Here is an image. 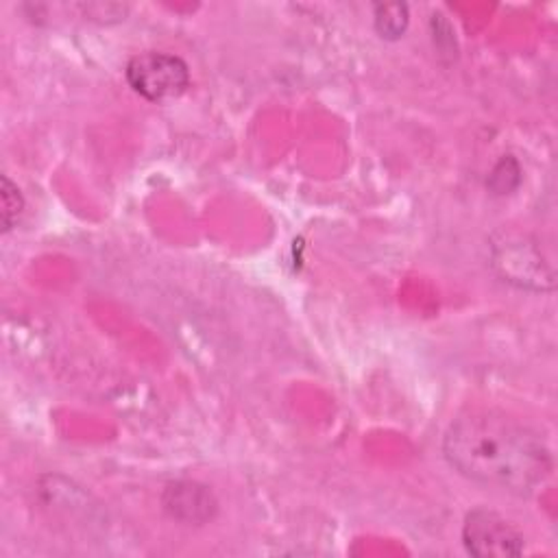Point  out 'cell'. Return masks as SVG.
<instances>
[{
    "label": "cell",
    "instance_id": "obj_4",
    "mask_svg": "<svg viewBox=\"0 0 558 558\" xmlns=\"http://www.w3.org/2000/svg\"><path fill=\"white\" fill-rule=\"evenodd\" d=\"M462 543L477 558L519 556L525 547L523 534L499 512L473 508L462 523Z\"/></svg>",
    "mask_w": 558,
    "mask_h": 558
},
{
    "label": "cell",
    "instance_id": "obj_1",
    "mask_svg": "<svg viewBox=\"0 0 558 558\" xmlns=\"http://www.w3.org/2000/svg\"><path fill=\"white\" fill-rule=\"evenodd\" d=\"M442 453L464 477L521 497L541 488L554 469L541 434L499 410L458 414L445 432Z\"/></svg>",
    "mask_w": 558,
    "mask_h": 558
},
{
    "label": "cell",
    "instance_id": "obj_6",
    "mask_svg": "<svg viewBox=\"0 0 558 558\" xmlns=\"http://www.w3.org/2000/svg\"><path fill=\"white\" fill-rule=\"evenodd\" d=\"M373 22L375 31L384 39H399L403 37L410 15H408V4L403 2H384L373 7Z\"/></svg>",
    "mask_w": 558,
    "mask_h": 558
},
{
    "label": "cell",
    "instance_id": "obj_5",
    "mask_svg": "<svg viewBox=\"0 0 558 558\" xmlns=\"http://www.w3.org/2000/svg\"><path fill=\"white\" fill-rule=\"evenodd\" d=\"M161 508L174 521L185 525H203L214 519L218 501L205 484L194 480H174L163 486Z\"/></svg>",
    "mask_w": 558,
    "mask_h": 558
},
{
    "label": "cell",
    "instance_id": "obj_3",
    "mask_svg": "<svg viewBox=\"0 0 558 558\" xmlns=\"http://www.w3.org/2000/svg\"><path fill=\"white\" fill-rule=\"evenodd\" d=\"M124 74L133 92L153 102L174 100L190 87L187 63L170 52H140L126 63Z\"/></svg>",
    "mask_w": 558,
    "mask_h": 558
},
{
    "label": "cell",
    "instance_id": "obj_8",
    "mask_svg": "<svg viewBox=\"0 0 558 558\" xmlns=\"http://www.w3.org/2000/svg\"><path fill=\"white\" fill-rule=\"evenodd\" d=\"M0 201H2V231H11L13 225L17 222L22 209H24V198L17 190V185L2 174V187H0Z\"/></svg>",
    "mask_w": 558,
    "mask_h": 558
},
{
    "label": "cell",
    "instance_id": "obj_2",
    "mask_svg": "<svg viewBox=\"0 0 558 558\" xmlns=\"http://www.w3.org/2000/svg\"><path fill=\"white\" fill-rule=\"evenodd\" d=\"M490 259L497 275L512 286L534 292L554 288V268L545 262L538 242L527 233L510 229L493 233Z\"/></svg>",
    "mask_w": 558,
    "mask_h": 558
},
{
    "label": "cell",
    "instance_id": "obj_7",
    "mask_svg": "<svg viewBox=\"0 0 558 558\" xmlns=\"http://www.w3.org/2000/svg\"><path fill=\"white\" fill-rule=\"evenodd\" d=\"M519 181H521L519 161L512 155H504L490 170L486 185L493 190V194H510L519 185Z\"/></svg>",
    "mask_w": 558,
    "mask_h": 558
}]
</instances>
